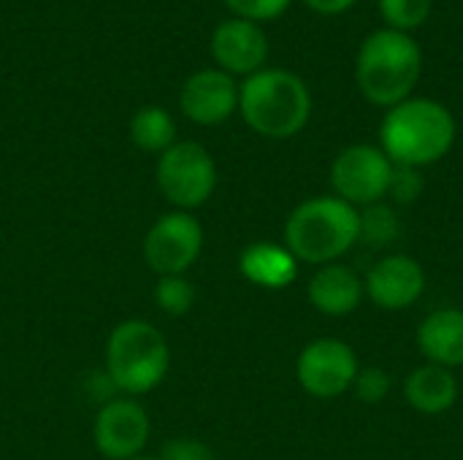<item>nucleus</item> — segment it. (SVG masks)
<instances>
[{
  "mask_svg": "<svg viewBox=\"0 0 463 460\" xmlns=\"http://www.w3.org/2000/svg\"><path fill=\"white\" fill-rule=\"evenodd\" d=\"M423 190V179L418 174V168H404V165H396L393 168V179H391V190L388 195H393L399 203H412Z\"/></svg>",
  "mask_w": 463,
  "mask_h": 460,
  "instance_id": "nucleus-25",
  "label": "nucleus"
},
{
  "mask_svg": "<svg viewBox=\"0 0 463 460\" xmlns=\"http://www.w3.org/2000/svg\"><path fill=\"white\" fill-rule=\"evenodd\" d=\"M393 163L380 146L372 144H355L336 155L331 165V184L336 198H342L350 206H372L380 203L393 179Z\"/></svg>",
  "mask_w": 463,
  "mask_h": 460,
  "instance_id": "nucleus-8",
  "label": "nucleus"
},
{
  "mask_svg": "<svg viewBox=\"0 0 463 460\" xmlns=\"http://www.w3.org/2000/svg\"><path fill=\"white\" fill-rule=\"evenodd\" d=\"M130 460H160V458H146V455H138V458H130Z\"/></svg>",
  "mask_w": 463,
  "mask_h": 460,
  "instance_id": "nucleus-27",
  "label": "nucleus"
},
{
  "mask_svg": "<svg viewBox=\"0 0 463 460\" xmlns=\"http://www.w3.org/2000/svg\"><path fill=\"white\" fill-rule=\"evenodd\" d=\"M239 271L247 282L263 290H285L298 277V260L285 244L255 241L241 249Z\"/></svg>",
  "mask_w": 463,
  "mask_h": 460,
  "instance_id": "nucleus-16",
  "label": "nucleus"
},
{
  "mask_svg": "<svg viewBox=\"0 0 463 460\" xmlns=\"http://www.w3.org/2000/svg\"><path fill=\"white\" fill-rule=\"evenodd\" d=\"M155 301L163 314L184 317L195 306V287L187 277H157Z\"/></svg>",
  "mask_w": 463,
  "mask_h": 460,
  "instance_id": "nucleus-20",
  "label": "nucleus"
},
{
  "mask_svg": "<svg viewBox=\"0 0 463 460\" xmlns=\"http://www.w3.org/2000/svg\"><path fill=\"white\" fill-rule=\"evenodd\" d=\"M239 111L255 133L266 138H290L307 127L312 98L296 73L260 68L239 87Z\"/></svg>",
  "mask_w": 463,
  "mask_h": 460,
  "instance_id": "nucleus-3",
  "label": "nucleus"
},
{
  "mask_svg": "<svg viewBox=\"0 0 463 460\" xmlns=\"http://www.w3.org/2000/svg\"><path fill=\"white\" fill-rule=\"evenodd\" d=\"M157 187L176 211L201 209L217 187V165L195 141H176L157 160Z\"/></svg>",
  "mask_w": 463,
  "mask_h": 460,
  "instance_id": "nucleus-6",
  "label": "nucleus"
},
{
  "mask_svg": "<svg viewBox=\"0 0 463 460\" xmlns=\"http://www.w3.org/2000/svg\"><path fill=\"white\" fill-rule=\"evenodd\" d=\"M130 141L141 152L163 155L168 146L176 144V125L174 117L160 106H144L130 119Z\"/></svg>",
  "mask_w": 463,
  "mask_h": 460,
  "instance_id": "nucleus-18",
  "label": "nucleus"
},
{
  "mask_svg": "<svg viewBox=\"0 0 463 460\" xmlns=\"http://www.w3.org/2000/svg\"><path fill=\"white\" fill-rule=\"evenodd\" d=\"M149 434H152L149 415L130 396L106 401L98 409L95 426H92L95 447L106 460L138 458L149 442Z\"/></svg>",
  "mask_w": 463,
  "mask_h": 460,
  "instance_id": "nucleus-10",
  "label": "nucleus"
},
{
  "mask_svg": "<svg viewBox=\"0 0 463 460\" xmlns=\"http://www.w3.org/2000/svg\"><path fill=\"white\" fill-rule=\"evenodd\" d=\"M358 241V209L336 195L298 203L285 222V247L296 260L328 266Z\"/></svg>",
  "mask_w": 463,
  "mask_h": 460,
  "instance_id": "nucleus-4",
  "label": "nucleus"
},
{
  "mask_svg": "<svg viewBox=\"0 0 463 460\" xmlns=\"http://www.w3.org/2000/svg\"><path fill=\"white\" fill-rule=\"evenodd\" d=\"M353 388L364 404H380L391 393V377L383 369H361Z\"/></svg>",
  "mask_w": 463,
  "mask_h": 460,
  "instance_id": "nucleus-23",
  "label": "nucleus"
},
{
  "mask_svg": "<svg viewBox=\"0 0 463 460\" xmlns=\"http://www.w3.org/2000/svg\"><path fill=\"white\" fill-rule=\"evenodd\" d=\"M380 14L391 30L407 33L429 19L431 0H380Z\"/></svg>",
  "mask_w": 463,
  "mask_h": 460,
  "instance_id": "nucleus-21",
  "label": "nucleus"
},
{
  "mask_svg": "<svg viewBox=\"0 0 463 460\" xmlns=\"http://www.w3.org/2000/svg\"><path fill=\"white\" fill-rule=\"evenodd\" d=\"M456 141L453 114L431 98H407L388 108L380 125V149L393 165L423 168L439 163Z\"/></svg>",
  "mask_w": 463,
  "mask_h": 460,
  "instance_id": "nucleus-1",
  "label": "nucleus"
},
{
  "mask_svg": "<svg viewBox=\"0 0 463 460\" xmlns=\"http://www.w3.org/2000/svg\"><path fill=\"white\" fill-rule=\"evenodd\" d=\"M212 57L228 76H252L263 68L269 57V41L258 22L225 19L212 35Z\"/></svg>",
  "mask_w": 463,
  "mask_h": 460,
  "instance_id": "nucleus-13",
  "label": "nucleus"
},
{
  "mask_svg": "<svg viewBox=\"0 0 463 460\" xmlns=\"http://www.w3.org/2000/svg\"><path fill=\"white\" fill-rule=\"evenodd\" d=\"M312 11L323 14V16H334V14H342L347 8H353L355 0H304Z\"/></svg>",
  "mask_w": 463,
  "mask_h": 460,
  "instance_id": "nucleus-26",
  "label": "nucleus"
},
{
  "mask_svg": "<svg viewBox=\"0 0 463 460\" xmlns=\"http://www.w3.org/2000/svg\"><path fill=\"white\" fill-rule=\"evenodd\" d=\"M228 8L239 16V19H250V22H269L277 19L288 11L290 0H225Z\"/></svg>",
  "mask_w": 463,
  "mask_h": 460,
  "instance_id": "nucleus-22",
  "label": "nucleus"
},
{
  "mask_svg": "<svg viewBox=\"0 0 463 460\" xmlns=\"http://www.w3.org/2000/svg\"><path fill=\"white\" fill-rule=\"evenodd\" d=\"M418 347L431 366L458 369L463 366V312L437 309L418 328Z\"/></svg>",
  "mask_w": 463,
  "mask_h": 460,
  "instance_id": "nucleus-15",
  "label": "nucleus"
},
{
  "mask_svg": "<svg viewBox=\"0 0 463 460\" xmlns=\"http://www.w3.org/2000/svg\"><path fill=\"white\" fill-rule=\"evenodd\" d=\"M399 239V217L391 206L372 203L358 211V241H366L372 247H388Z\"/></svg>",
  "mask_w": 463,
  "mask_h": 460,
  "instance_id": "nucleus-19",
  "label": "nucleus"
},
{
  "mask_svg": "<svg viewBox=\"0 0 463 460\" xmlns=\"http://www.w3.org/2000/svg\"><path fill=\"white\" fill-rule=\"evenodd\" d=\"M423 52L418 41L399 30H377L366 35L355 60V81L374 106L393 108L407 100L420 79Z\"/></svg>",
  "mask_w": 463,
  "mask_h": 460,
  "instance_id": "nucleus-2",
  "label": "nucleus"
},
{
  "mask_svg": "<svg viewBox=\"0 0 463 460\" xmlns=\"http://www.w3.org/2000/svg\"><path fill=\"white\" fill-rule=\"evenodd\" d=\"M144 263L157 277H184L203 249V228L190 211H168L144 236Z\"/></svg>",
  "mask_w": 463,
  "mask_h": 460,
  "instance_id": "nucleus-7",
  "label": "nucleus"
},
{
  "mask_svg": "<svg viewBox=\"0 0 463 460\" xmlns=\"http://www.w3.org/2000/svg\"><path fill=\"white\" fill-rule=\"evenodd\" d=\"M160 460H217L212 447H206L198 439H168L160 450Z\"/></svg>",
  "mask_w": 463,
  "mask_h": 460,
  "instance_id": "nucleus-24",
  "label": "nucleus"
},
{
  "mask_svg": "<svg viewBox=\"0 0 463 460\" xmlns=\"http://www.w3.org/2000/svg\"><path fill=\"white\" fill-rule=\"evenodd\" d=\"M426 290V271L410 255L383 258L364 279V293L385 312H402L418 304Z\"/></svg>",
  "mask_w": 463,
  "mask_h": 460,
  "instance_id": "nucleus-12",
  "label": "nucleus"
},
{
  "mask_svg": "<svg viewBox=\"0 0 463 460\" xmlns=\"http://www.w3.org/2000/svg\"><path fill=\"white\" fill-rule=\"evenodd\" d=\"M404 396H407V404L420 415H429V418L445 415L458 401V380L453 377L450 369L426 363L407 377Z\"/></svg>",
  "mask_w": 463,
  "mask_h": 460,
  "instance_id": "nucleus-17",
  "label": "nucleus"
},
{
  "mask_svg": "<svg viewBox=\"0 0 463 460\" xmlns=\"http://www.w3.org/2000/svg\"><path fill=\"white\" fill-rule=\"evenodd\" d=\"M309 304L326 317L353 314L364 298V279L342 263H328L315 271L307 285Z\"/></svg>",
  "mask_w": 463,
  "mask_h": 460,
  "instance_id": "nucleus-14",
  "label": "nucleus"
},
{
  "mask_svg": "<svg viewBox=\"0 0 463 460\" xmlns=\"http://www.w3.org/2000/svg\"><path fill=\"white\" fill-rule=\"evenodd\" d=\"M171 369L165 336L146 320H122L106 339V377L130 399L152 393Z\"/></svg>",
  "mask_w": 463,
  "mask_h": 460,
  "instance_id": "nucleus-5",
  "label": "nucleus"
},
{
  "mask_svg": "<svg viewBox=\"0 0 463 460\" xmlns=\"http://www.w3.org/2000/svg\"><path fill=\"white\" fill-rule=\"evenodd\" d=\"M182 114L203 127L222 125L239 108V84L220 68L193 73L179 92Z\"/></svg>",
  "mask_w": 463,
  "mask_h": 460,
  "instance_id": "nucleus-11",
  "label": "nucleus"
},
{
  "mask_svg": "<svg viewBox=\"0 0 463 460\" xmlns=\"http://www.w3.org/2000/svg\"><path fill=\"white\" fill-rule=\"evenodd\" d=\"M358 371V358L342 339H315L296 361L298 385L315 399L345 396L355 385Z\"/></svg>",
  "mask_w": 463,
  "mask_h": 460,
  "instance_id": "nucleus-9",
  "label": "nucleus"
}]
</instances>
